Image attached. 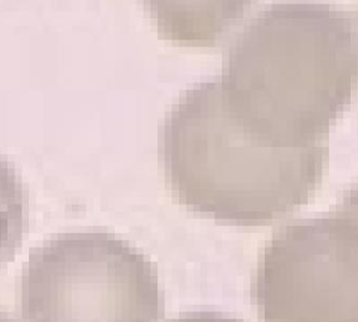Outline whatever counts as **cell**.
Masks as SVG:
<instances>
[{
  "label": "cell",
  "mask_w": 358,
  "mask_h": 322,
  "mask_svg": "<svg viewBox=\"0 0 358 322\" xmlns=\"http://www.w3.org/2000/svg\"><path fill=\"white\" fill-rule=\"evenodd\" d=\"M220 80L235 118L259 144H319L358 86L357 28L329 6L273 5L237 35Z\"/></svg>",
  "instance_id": "6da1fadb"
},
{
  "label": "cell",
  "mask_w": 358,
  "mask_h": 322,
  "mask_svg": "<svg viewBox=\"0 0 358 322\" xmlns=\"http://www.w3.org/2000/svg\"><path fill=\"white\" fill-rule=\"evenodd\" d=\"M160 155L179 202L222 223L255 227L308 202L323 178L327 148L259 144L214 80L187 90L166 114Z\"/></svg>",
  "instance_id": "7a4b0ae2"
},
{
  "label": "cell",
  "mask_w": 358,
  "mask_h": 322,
  "mask_svg": "<svg viewBox=\"0 0 358 322\" xmlns=\"http://www.w3.org/2000/svg\"><path fill=\"white\" fill-rule=\"evenodd\" d=\"M23 322H159L152 263L101 231L62 233L30 251L20 285Z\"/></svg>",
  "instance_id": "3957f363"
},
{
  "label": "cell",
  "mask_w": 358,
  "mask_h": 322,
  "mask_svg": "<svg viewBox=\"0 0 358 322\" xmlns=\"http://www.w3.org/2000/svg\"><path fill=\"white\" fill-rule=\"evenodd\" d=\"M252 299L262 322H358V221L338 212L273 233Z\"/></svg>",
  "instance_id": "277c9868"
},
{
  "label": "cell",
  "mask_w": 358,
  "mask_h": 322,
  "mask_svg": "<svg viewBox=\"0 0 358 322\" xmlns=\"http://www.w3.org/2000/svg\"><path fill=\"white\" fill-rule=\"evenodd\" d=\"M148 8L164 36L187 44L215 43L219 35L241 19L245 3H210V5H173L152 1Z\"/></svg>",
  "instance_id": "5b68a950"
},
{
  "label": "cell",
  "mask_w": 358,
  "mask_h": 322,
  "mask_svg": "<svg viewBox=\"0 0 358 322\" xmlns=\"http://www.w3.org/2000/svg\"><path fill=\"white\" fill-rule=\"evenodd\" d=\"M27 227V191L13 164L0 154V267L13 260Z\"/></svg>",
  "instance_id": "8992f818"
},
{
  "label": "cell",
  "mask_w": 358,
  "mask_h": 322,
  "mask_svg": "<svg viewBox=\"0 0 358 322\" xmlns=\"http://www.w3.org/2000/svg\"><path fill=\"white\" fill-rule=\"evenodd\" d=\"M168 322H243V320L230 317L216 312H192L179 316Z\"/></svg>",
  "instance_id": "52a82bcc"
},
{
  "label": "cell",
  "mask_w": 358,
  "mask_h": 322,
  "mask_svg": "<svg viewBox=\"0 0 358 322\" xmlns=\"http://www.w3.org/2000/svg\"><path fill=\"white\" fill-rule=\"evenodd\" d=\"M336 212L358 221V183L343 192V198L338 203Z\"/></svg>",
  "instance_id": "ba28073f"
},
{
  "label": "cell",
  "mask_w": 358,
  "mask_h": 322,
  "mask_svg": "<svg viewBox=\"0 0 358 322\" xmlns=\"http://www.w3.org/2000/svg\"><path fill=\"white\" fill-rule=\"evenodd\" d=\"M0 322H19L9 314L0 309Z\"/></svg>",
  "instance_id": "9c48e42d"
}]
</instances>
